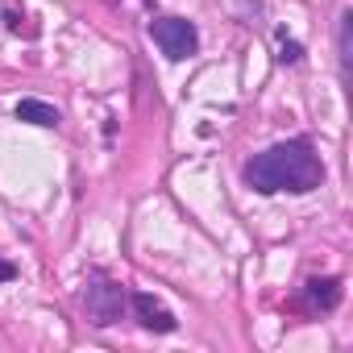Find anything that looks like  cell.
<instances>
[{"label":"cell","mask_w":353,"mask_h":353,"mask_svg":"<svg viewBox=\"0 0 353 353\" xmlns=\"http://www.w3.org/2000/svg\"><path fill=\"white\" fill-rule=\"evenodd\" d=\"M303 303L307 312H332L341 303V279H312L303 287Z\"/></svg>","instance_id":"cell-5"},{"label":"cell","mask_w":353,"mask_h":353,"mask_svg":"<svg viewBox=\"0 0 353 353\" xmlns=\"http://www.w3.org/2000/svg\"><path fill=\"white\" fill-rule=\"evenodd\" d=\"M129 303H133L141 328H150V332H174V324H179V320L170 316V307H162V303H158L154 295H145V291H137Z\"/></svg>","instance_id":"cell-4"},{"label":"cell","mask_w":353,"mask_h":353,"mask_svg":"<svg viewBox=\"0 0 353 353\" xmlns=\"http://www.w3.org/2000/svg\"><path fill=\"white\" fill-rule=\"evenodd\" d=\"M17 121H30V125H42V129H59L63 125V112L46 100H21L17 104Z\"/></svg>","instance_id":"cell-6"},{"label":"cell","mask_w":353,"mask_h":353,"mask_svg":"<svg viewBox=\"0 0 353 353\" xmlns=\"http://www.w3.org/2000/svg\"><path fill=\"white\" fill-rule=\"evenodd\" d=\"M0 13H5V26H9L13 34L26 30V26H21V21H26V9H13V0H0ZM26 34H30V30H26ZM30 38H34V34H30Z\"/></svg>","instance_id":"cell-8"},{"label":"cell","mask_w":353,"mask_h":353,"mask_svg":"<svg viewBox=\"0 0 353 353\" xmlns=\"http://www.w3.org/2000/svg\"><path fill=\"white\" fill-rule=\"evenodd\" d=\"M349 21H353V13L345 9V13H341V34H336V50H341L336 59H341V71H349Z\"/></svg>","instance_id":"cell-7"},{"label":"cell","mask_w":353,"mask_h":353,"mask_svg":"<svg viewBox=\"0 0 353 353\" xmlns=\"http://www.w3.org/2000/svg\"><path fill=\"white\" fill-rule=\"evenodd\" d=\"M245 183L262 196H274V192L303 196L324 183V162L307 137H291V141H279L245 162Z\"/></svg>","instance_id":"cell-1"},{"label":"cell","mask_w":353,"mask_h":353,"mask_svg":"<svg viewBox=\"0 0 353 353\" xmlns=\"http://www.w3.org/2000/svg\"><path fill=\"white\" fill-rule=\"evenodd\" d=\"M13 274H17V270H13V262H0V283H9Z\"/></svg>","instance_id":"cell-10"},{"label":"cell","mask_w":353,"mask_h":353,"mask_svg":"<svg viewBox=\"0 0 353 353\" xmlns=\"http://www.w3.org/2000/svg\"><path fill=\"white\" fill-rule=\"evenodd\" d=\"M125 303H129V295H125L121 283H112L104 270H88V279H83V312H88V324H96V328L117 324L121 312H125Z\"/></svg>","instance_id":"cell-2"},{"label":"cell","mask_w":353,"mask_h":353,"mask_svg":"<svg viewBox=\"0 0 353 353\" xmlns=\"http://www.w3.org/2000/svg\"><path fill=\"white\" fill-rule=\"evenodd\" d=\"M299 59H303V46L291 38H279V63H299Z\"/></svg>","instance_id":"cell-9"},{"label":"cell","mask_w":353,"mask_h":353,"mask_svg":"<svg viewBox=\"0 0 353 353\" xmlns=\"http://www.w3.org/2000/svg\"><path fill=\"white\" fill-rule=\"evenodd\" d=\"M150 38L158 42V50L166 54V59H188V54H196V46H200V34H196V26L192 21H183V17H154L150 21Z\"/></svg>","instance_id":"cell-3"}]
</instances>
